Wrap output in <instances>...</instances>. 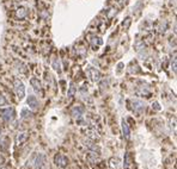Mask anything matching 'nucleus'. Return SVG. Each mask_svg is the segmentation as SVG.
I'll return each mask as SVG.
<instances>
[{"label":"nucleus","instance_id":"24","mask_svg":"<svg viewBox=\"0 0 177 169\" xmlns=\"http://www.w3.org/2000/svg\"><path fill=\"white\" fill-rule=\"evenodd\" d=\"M4 162H5V158H4V156L0 155V167L4 164Z\"/></svg>","mask_w":177,"mask_h":169},{"label":"nucleus","instance_id":"9","mask_svg":"<svg viewBox=\"0 0 177 169\" xmlns=\"http://www.w3.org/2000/svg\"><path fill=\"white\" fill-rule=\"evenodd\" d=\"M86 136H88L90 139H92V141H97V139H99V132L96 130V128L88 129V131H86Z\"/></svg>","mask_w":177,"mask_h":169},{"label":"nucleus","instance_id":"7","mask_svg":"<svg viewBox=\"0 0 177 169\" xmlns=\"http://www.w3.org/2000/svg\"><path fill=\"white\" fill-rule=\"evenodd\" d=\"M44 162V156L42 154H36L34 158V168L35 169H41Z\"/></svg>","mask_w":177,"mask_h":169},{"label":"nucleus","instance_id":"15","mask_svg":"<svg viewBox=\"0 0 177 169\" xmlns=\"http://www.w3.org/2000/svg\"><path fill=\"white\" fill-rule=\"evenodd\" d=\"M85 147H86L91 153H95V154H99V151H101L99 148H98L96 144H94V143H88V142L86 143L85 142Z\"/></svg>","mask_w":177,"mask_h":169},{"label":"nucleus","instance_id":"22","mask_svg":"<svg viewBox=\"0 0 177 169\" xmlns=\"http://www.w3.org/2000/svg\"><path fill=\"white\" fill-rule=\"evenodd\" d=\"M130 21H130V17H128V18H126V21H123V24H122V25H123V26H124V27H126V29H127V27L129 26Z\"/></svg>","mask_w":177,"mask_h":169},{"label":"nucleus","instance_id":"4","mask_svg":"<svg viewBox=\"0 0 177 169\" xmlns=\"http://www.w3.org/2000/svg\"><path fill=\"white\" fill-rule=\"evenodd\" d=\"M88 77L91 79V81H94V82H98L99 80H101V77H102L101 72L97 70L96 68H92V67H90L88 69Z\"/></svg>","mask_w":177,"mask_h":169},{"label":"nucleus","instance_id":"17","mask_svg":"<svg viewBox=\"0 0 177 169\" xmlns=\"http://www.w3.org/2000/svg\"><path fill=\"white\" fill-rule=\"evenodd\" d=\"M52 66H53V68H54L58 73H61V66H60V61H59L58 59H54V60H53Z\"/></svg>","mask_w":177,"mask_h":169},{"label":"nucleus","instance_id":"10","mask_svg":"<svg viewBox=\"0 0 177 169\" xmlns=\"http://www.w3.org/2000/svg\"><path fill=\"white\" fill-rule=\"evenodd\" d=\"M30 83H31V86H33V88H34V91L36 93H42V85H41V82L38 81V79L33 77V79L30 80Z\"/></svg>","mask_w":177,"mask_h":169},{"label":"nucleus","instance_id":"25","mask_svg":"<svg viewBox=\"0 0 177 169\" xmlns=\"http://www.w3.org/2000/svg\"><path fill=\"white\" fill-rule=\"evenodd\" d=\"M120 1V4H126L127 2V0H119Z\"/></svg>","mask_w":177,"mask_h":169},{"label":"nucleus","instance_id":"8","mask_svg":"<svg viewBox=\"0 0 177 169\" xmlns=\"http://www.w3.org/2000/svg\"><path fill=\"white\" fill-rule=\"evenodd\" d=\"M27 102H28V105H29V107L31 108L33 111H36V110L38 108V101H37V99H36L35 95H29Z\"/></svg>","mask_w":177,"mask_h":169},{"label":"nucleus","instance_id":"12","mask_svg":"<svg viewBox=\"0 0 177 169\" xmlns=\"http://www.w3.org/2000/svg\"><path fill=\"white\" fill-rule=\"evenodd\" d=\"M109 166L111 169H120L121 168V160L117 157H113V158H110Z\"/></svg>","mask_w":177,"mask_h":169},{"label":"nucleus","instance_id":"26","mask_svg":"<svg viewBox=\"0 0 177 169\" xmlns=\"http://www.w3.org/2000/svg\"><path fill=\"white\" fill-rule=\"evenodd\" d=\"M3 169H7V168H3Z\"/></svg>","mask_w":177,"mask_h":169},{"label":"nucleus","instance_id":"3","mask_svg":"<svg viewBox=\"0 0 177 169\" xmlns=\"http://www.w3.org/2000/svg\"><path fill=\"white\" fill-rule=\"evenodd\" d=\"M14 92H16V94H17L19 100H22L24 98V95H25V87H24L23 82L19 81V80L14 81Z\"/></svg>","mask_w":177,"mask_h":169},{"label":"nucleus","instance_id":"11","mask_svg":"<svg viewBox=\"0 0 177 169\" xmlns=\"http://www.w3.org/2000/svg\"><path fill=\"white\" fill-rule=\"evenodd\" d=\"M28 139V132H19L16 137V144L19 147Z\"/></svg>","mask_w":177,"mask_h":169},{"label":"nucleus","instance_id":"18","mask_svg":"<svg viewBox=\"0 0 177 169\" xmlns=\"http://www.w3.org/2000/svg\"><path fill=\"white\" fill-rule=\"evenodd\" d=\"M30 115H31V112L28 113V108H23V110H22V118H23V119H27Z\"/></svg>","mask_w":177,"mask_h":169},{"label":"nucleus","instance_id":"23","mask_svg":"<svg viewBox=\"0 0 177 169\" xmlns=\"http://www.w3.org/2000/svg\"><path fill=\"white\" fill-rule=\"evenodd\" d=\"M152 107L154 108V110H157V111H159V110H160V106H159V104H158L157 101L152 102Z\"/></svg>","mask_w":177,"mask_h":169},{"label":"nucleus","instance_id":"13","mask_svg":"<svg viewBox=\"0 0 177 169\" xmlns=\"http://www.w3.org/2000/svg\"><path fill=\"white\" fill-rule=\"evenodd\" d=\"M121 125H122V134H123V137H124L126 139H129V137H130V129H129V126H128V124L124 122V120H122Z\"/></svg>","mask_w":177,"mask_h":169},{"label":"nucleus","instance_id":"16","mask_svg":"<svg viewBox=\"0 0 177 169\" xmlns=\"http://www.w3.org/2000/svg\"><path fill=\"white\" fill-rule=\"evenodd\" d=\"M77 92V87H75L74 82H71L69 83V88H68V92H67V96L68 98H73Z\"/></svg>","mask_w":177,"mask_h":169},{"label":"nucleus","instance_id":"1","mask_svg":"<svg viewBox=\"0 0 177 169\" xmlns=\"http://www.w3.org/2000/svg\"><path fill=\"white\" fill-rule=\"evenodd\" d=\"M132 102V108L133 111L138 113V115H141L143 112H145V108H146V104L143 100H139V99H133L130 100Z\"/></svg>","mask_w":177,"mask_h":169},{"label":"nucleus","instance_id":"14","mask_svg":"<svg viewBox=\"0 0 177 169\" xmlns=\"http://www.w3.org/2000/svg\"><path fill=\"white\" fill-rule=\"evenodd\" d=\"M28 16V8L25 6H19L17 8V17L19 19H24Z\"/></svg>","mask_w":177,"mask_h":169},{"label":"nucleus","instance_id":"19","mask_svg":"<svg viewBox=\"0 0 177 169\" xmlns=\"http://www.w3.org/2000/svg\"><path fill=\"white\" fill-rule=\"evenodd\" d=\"M129 153H127L126 154V158H124V168L128 169L129 168Z\"/></svg>","mask_w":177,"mask_h":169},{"label":"nucleus","instance_id":"21","mask_svg":"<svg viewBox=\"0 0 177 169\" xmlns=\"http://www.w3.org/2000/svg\"><path fill=\"white\" fill-rule=\"evenodd\" d=\"M6 104L7 101H6V99H5V96L0 94V106H4V105H6Z\"/></svg>","mask_w":177,"mask_h":169},{"label":"nucleus","instance_id":"20","mask_svg":"<svg viewBox=\"0 0 177 169\" xmlns=\"http://www.w3.org/2000/svg\"><path fill=\"white\" fill-rule=\"evenodd\" d=\"M171 68H172L174 73H176V57H174L172 61H171Z\"/></svg>","mask_w":177,"mask_h":169},{"label":"nucleus","instance_id":"6","mask_svg":"<svg viewBox=\"0 0 177 169\" xmlns=\"http://www.w3.org/2000/svg\"><path fill=\"white\" fill-rule=\"evenodd\" d=\"M71 113H72V117L75 118L77 120H78V119H82L83 115L85 113V108H84V106H82V105H77V106H74V107L72 108Z\"/></svg>","mask_w":177,"mask_h":169},{"label":"nucleus","instance_id":"5","mask_svg":"<svg viewBox=\"0 0 177 169\" xmlns=\"http://www.w3.org/2000/svg\"><path fill=\"white\" fill-rule=\"evenodd\" d=\"M54 162L58 167H60V168H65V167L68 164V158H67V156H65L63 154H58V155L55 156Z\"/></svg>","mask_w":177,"mask_h":169},{"label":"nucleus","instance_id":"2","mask_svg":"<svg viewBox=\"0 0 177 169\" xmlns=\"http://www.w3.org/2000/svg\"><path fill=\"white\" fill-rule=\"evenodd\" d=\"M0 115H1V118H3L6 123L12 122L14 118L13 107H6L5 110H1V111H0Z\"/></svg>","mask_w":177,"mask_h":169}]
</instances>
